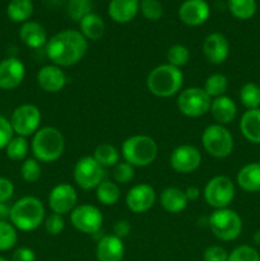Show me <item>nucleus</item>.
I'll list each match as a JSON object with an SVG mask.
<instances>
[{
  "label": "nucleus",
  "mask_w": 260,
  "mask_h": 261,
  "mask_svg": "<svg viewBox=\"0 0 260 261\" xmlns=\"http://www.w3.org/2000/svg\"><path fill=\"white\" fill-rule=\"evenodd\" d=\"M17 241V228L10 222L0 221V251H8L13 249Z\"/></svg>",
  "instance_id": "nucleus-36"
},
{
  "label": "nucleus",
  "mask_w": 260,
  "mask_h": 261,
  "mask_svg": "<svg viewBox=\"0 0 260 261\" xmlns=\"http://www.w3.org/2000/svg\"><path fill=\"white\" fill-rule=\"evenodd\" d=\"M28 152H30V144L27 142V138L23 137H13L9 144L5 148V153H7L8 158L14 162H19V161L27 160Z\"/></svg>",
  "instance_id": "nucleus-34"
},
{
  "label": "nucleus",
  "mask_w": 260,
  "mask_h": 261,
  "mask_svg": "<svg viewBox=\"0 0 260 261\" xmlns=\"http://www.w3.org/2000/svg\"><path fill=\"white\" fill-rule=\"evenodd\" d=\"M252 241H254L255 246L260 247V229H257V231L254 233V236H252Z\"/></svg>",
  "instance_id": "nucleus-50"
},
{
  "label": "nucleus",
  "mask_w": 260,
  "mask_h": 261,
  "mask_svg": "<svg viewBox=\"0 0 260 261\" xmlns=\"http://www.w3.org/2000/svg\"><path fill=\"white\" fill-rule=\"evenodd\" d=\"M88 51V41L81 31L64 30L48 38L46 55L51 64L60 68H70L83 60Z\"/></svg>",
  "instance_id": "nucleus-1"
},
{
  "label": "nucleus",
  "mask_w": 260,
  "mask_h": 261,
  "mask_svg": "<svg viewBox=\"0 0 260 261\" xmlns=\"http://www.w3.org/2000/svg\"><path fill=\"white\" fill-rule=\"evenodd\" d=\"M10 208L5 203H0V221H5L9 218Z\"/></svg>",
  "instance_id": "nucleus-49"
},
{
  "label": "nucleus",
  "mask_w": 260,
  "mask_h": 261,
  "mask_svg": "<svg viewBox=\"0 0 260 261\" xmlns=\"http://www.w3.org/2000/svg\"><path fill=\"white\" fill-rule=\"evenodd\" d=\"M19 38L30 48L42 47V46H46L48 41L45 27L35 20H28L23 23L19 30Z\"/></svg>",
  "instance_id": "nucleus-23"
},
{
  "label": "nucleus",
  "mask_w": 260,
  "mask_h": 261,
  "mask_svg": "<svg viewBox=\"0 0 260 261\" xmlns=\"http://www.w3.org/2000/svg\"><path fill=\"white\" fill-rule=\"evenodd\" d=\"M41 165L36 158H27L23 161L22 167H20V175L22 178L28 184L37 182L41 178Z\"/></svg>",
  "instance_id": "nucleus-38"
},
{
  "label": "nucleus",
  "mask_w": 260,
  "mask_h": 261,
  "mask_svg": "<svg viewBox=\"0 0 260 261\" xmlns=\"http://www.w3.org/2000/svg\"><path fill=\"white\" fill-rule=\"evenodd\" d=\"M227 261H260V254L255 247L241 245L229 252Z\"/></svg>",
  "instance_id": "nucleus-40"
},
{
  "label": "nucleus",
  "mask_w": 260,
  "mask_h": 261,
  "mask_svg": "<svg viewBox=\"0 0 260 261\" xmlns=\"http://www.w3.org/2000/svg\"><path fill=\"white\" fill-rule=\"evenodd\" d=\"M47 203L53 213L60 214V216L70 214L73 209L78 205L76 189L70 184H58L48 193Z\"/></svg>",
  "instance_id": "nucleus-13"
},
{
  "label": "nucleus",
  "mask_w": 260,
  "mask_h": 261,
  "mask_svg": "<svg viewBox=\"0 0 260 261\" xmlns=\"http://www.w3.org/2000/svg\"><path fill=\"white\" fill-rule=\"evenodd\" d=\"M227 7L235 18L241 20H247L254 17L257 9L256 0H228Z\"/></svg>",
  "instance_id": "nucleus-31"
},
{
  "label": "nucleus",
  "mask_w": 260,
  "mask_h": 261,
  "mask_svg": "<svg viewBox=\"0 0 260 261\" xmlns=\"http://www.w3.org/2000/svg\"><path fill=\"white\" fill-rule=\"evenodd\" d=\"M13 137H14V132H13L10 120L0 115V149H5Z\"/></svg>",
  "instance_id": "nucleus-43"
},
{
  "label": "nucleus",
  "mask_w": 260,
  "mask_h": 261,
  "mask_svg": "<svg viewBox=\"0 0 260 261\" xmlns=\"http://www.w3.org/2000/svg\"><path fill=\"white\" fill-rule=\"evenodd\" d=\"M37 84L46 93H59L68 84V76L63 68L55 64H47L38 70Z\"/></svg>",
  "instance_id": "nucleus-16"
},
{
  "label": "nucleus",
  "mask_w": 260,
  "mask_h": 261,
  "mask_svg": "<svg viewBox=\"0 0 260 261\" xmlns=\"http://www.w3.org/2000/svg\"><path fill=\"white\" fill-rule=\"evenodd\" d=\"M204 261H227L228 260V252L226 249L218 245H212L205 249L203 254Z\"/></svg>",
  "instance_id": "nucleus-44"
},
{
  "label": "nucleus",
  "mask_w": 260,
  "mask_h": 261,
  "mask_svg": "<svg viewBox=\"0 0 260 261\" xmlns=\"http://www.w3.org/2000/svg\"><path fill=\"white\" fill-rule=\"evenodd\" d=\"M240 102L247 110L260 109V87L256 83H245L239 93Z\"/></svg>",
  "instance_id": "nucleus-33"
},
{
  "label": "nucleus",
  "mask_w": 260,
  "mask_h": 261,
  "mask_svg": "<svg viewBox=\"0 0 260 261\" xmlns=\"http://www.w3.org/2000/svg\"><path fill=\"white\" fill-rule=\"evenodd\" d=\"M134 176L135 167L130 163L125 162V161L117 163L114 167V171H112V177H114V181L117 185H126V184L132 182Z\"/></svg>",
  "instance_id": "nucleus-39"
},
{
  "label": "nucleus",
  "mask_w": 260,
  "mask_h": 261,
  "mask_svg": "<svg viewBox=\"0 0 260 261\" xmlns=\"http://www.w3.org/2000/svg\"><path fill=\"white\" fill-rule=\"evenodd\" d=\"M79 27H81V33L86 37L87 41L101 40L102 36L105 35V30H106L103 19L94 13L86 15L79 22Z\"/></svg>",
  "instance_id": "nucleus-27"
},
{
  "label": "nucleus",
  "mask_w": 260,
  "mask_h": 261,
  "mask_svg": "<svg viewBox=\"0 0 260 261\" xmlns=\"http://www.w3.org/2000/svg\"><path fill=\"white\" fill-rule=\"evenodd\" d=\"M237 185L246 193H259L260 191V163H247L240 168L237 173Z\"/></svg>",
  "instance_id": "nucleus-26"
},
{
  "label": "nucleus",
  "mask_w": 260,
  "mask_h": 261,
  "mask_svg": "<svg viewBox=\"0 0 260 261\" xmlns=\"http://www.w3.org/2000/svg\"><path fill=\"white\" fill-rule=\"evenodd\" d=\"M93 9L92 0H69L68 14L74 22H81L86 15L91 14Z\"/></svg>",
  "instance_id": "nucleus-37"
},
{
  "label": "nucleus",
  "mask_w": 260,
  "mask_h": 261,
  "mask_svg": "<svg viewBox=\"0 0 260 261\" xmlns=\"http://www.w3.org/2000/svg\"><path fill=\"white\" fill-rule=\"evenodd\" d=\"M157 201V193L149 184L134 185L125 196V204L127 209L135 214L147 213L154 206Z\"/></svg>",
  "instance_id": "nucleus-15"
},
{
  "label": "nucleus",
  "mask_w": 260,
  "mask_h": 261,
  "mask_svg": "<svg viewBox=\"0 0 260 261\" xmlns=\"http://www.w3.org/2000/svg\"><path fill=\"white\" fill-rule=\"evenodd\" d=\"M33 14L32 0H10L7 8V15L12 22L25 23Z\"/></svg>",
  "instance_id": "nucleus-28"
},
{
  "label": "nucleus",
  "mask_w": 260,
  "mask_h": 261,
  "mask_svg": "<svg viewBox=\"0 0 260 261\" xmlns=\"http://www.w3.org/2000/svg\"><path fill=\"white\" fill-rule=\"evenodd\" d=\"M0 261H8V260H7V259H4V257L0 256Z\"/></svg>",
  "instance_id": "nucleus-51"
},
{
  "label": "nucleus",
  "mask_w": 260,
  "mask_h": 261,
  "mask_svg": "<svg viewBox=\"0 0 260 261\" xmlns=\"http://www.w3.org/2000/svg\"><path fill=\"white\" fill-rule=\"evenodd\" d=\"M201 144L209 155L218 160L231 155L235 147L231 132L219 124H211L204 129L201 134Z\"/></svg>",
  "instance_id": "nucleus-7"
},
{
  "label": "nucleus",
  "mask_w": 260,
  "mask_h": 261,
  "mask_svg": "<svg viewBox=\"0 0 260 261\" xmlns=\"http://www.w3.org/2000/svg\"><path fill=\"white\" fill-rule=\"evenodd\" d=\"M240 132L252 144H260V109L247 110L240 119Z\"/></svg>",
  "instance_id": "nucleus-25"
},
{
  "label": "nucleus",
  "mask_w": 260,
  "mask_h": 261,
  "mask_svg": "<svg viewBox=\"0 0 260 261\" xmlns=\"http://www.w3.org/2000/svg\"><path fill=\"white\" fill-rule=\"evenodd\" d=\"M203 54L208 63L219 65L227 60L229 55V43L226 36L219 32L209 33L203 41Z\"/></svg>",
  "instance_id": "nucleus-18"
},
{
  "label": "nucleus",
  "mask_w": 260,
  "mask_h": 261,
  "mask_svg": "<svg viewBox=\"0 0 260 261\" xmlns=\"http://www.w3.org/2000/svg\"><path fill=\"white\" fill-rule=\"evenodd\" d=\"M166 59H167V64L181 69L190 60V51L185 45L176 43V45H172L168 48Z\"/></svg>",
  "instance_id": "nucleus-35"
},
{
  "label": "nucleus",
  "mask_w": 260,
  "mask_h": 261,
  "mask_svg": "<svg viewBox=\"0 0 260 261\" xmlns=\"http://www.w3.org/2000/svg\"><path fill=\"white\" fill-rule=\"evenodd\" d=\"M212 233L223 242L235 241L242 233V219L233 209H214L208 219Z\"/></svg>",
  "instance_id": "nucleus-6"
},
{
  "label": "nucleus",
  "mask_w": 260,
  "mask_h": 261,
  "mask_svg": "<svg viewBox=\"0 0 260 261\" xmlns=\"http://www.w3.org/2000/svg\"><path fill=\"white\" fill-rule=\"evenodd\" d=\"M236 188L233 181L223 175L212 177L203 190L205 203L214 209L228 208L235 199Z\"/></svg>",
  "instance_id": "nucleus-8"
},
{
  "label": "nucleus",
  "mask_w": 260,
  "mask_h": 261,
  "mask_svg": "<svg viewBox=\"0 0 260 261\" xmlns=\"http://www.w3.org/2000/svg\"><path fill=\"white\" fill-rule=\"evenodd\" d=\"M31 150L40 163H54L65 150V138L55 126L40 127L32 138Z\"/></svg>",
  "instance_id": "nucleus-3"
},
{
  "label": "nucleus",
  "mask_w": 260,
  "mask_h": 261,
  "mask_svg": "<svg viewBox=\"0 0 260 261\" xmlns=\"http://www.w3.org/2000/svg\"><path fill=\"white\" fill-rule=\"evenodd\" d=\"M259 163H260V157H259Z\"/></svg>",
  "instance_id": "nucleus-52"
},
{
  "label": "nucleus",
  "mask_w": 260,
  "mask_h": 261,
  "mask_svg": "<svg viewBox=\"0 0 260 261\" xmlns=\"http://www.w3.org/2000/svg\"><path fill=\"white\" fill-rule=\"evenodd\" d=\"M120 196H121V190L115 181L103 180L96 188V199L102 205H115L120 200Z\"/></svg>",
  "instance_id": "nucleus-29"
},
{
  "label": "nucleus",
  "mask_w": 260,
  "mask_h": 261,
  "mask_svg": "<svg viewBox=\"0 0 260 261\" xmlns=\"http://www.w3.org/2000/svg\"><path fill=\"white\" fill-rule=\"evenodd\" d=\"M43 228H45L46 233L50 234V236H59L65 228L64 216L56 213L48 214L43 221Z\"/></svg>",
  "instance_id": "nucleus-42"
},
{
  "label": "nucleus",
  "mask_w": 260,
  "mask_h": 261,
  "mask_svg": "<svg viewBox=\"0 0 260 261\" xmlns=\"http://www.w3.org/2000/svg\"><path fill=\"white\" fill-rule=\"evenodd\" d=\"M203 88L212 99L224 96L228 88V79L224 74L214 73L205 79Z\"/></svg>",
  "instance_id": "nucleus-32"
},
{
  "label": "nucleus",
  "mask_w": 260,
  "mask_h": 261,
  "mask_svg": "<svg viewBox=\"0 0 260 261\" xmlns=\"http://www.w3.org/2000/svg\"><path fill=\"white\" fill-rule=\"evenodd\" d=\"M41 111L36 105L24 103L18 106L13 111L10 117L13 132L18 137L27 138L35 135V133L40 129L41 125Z\"/></svg>",
  "instance_id": "nucleus-11"
},
{
  "label": "nucleus",
  "mask_w": 260,
  "mask_h": 261,
  "mask_svg": "<svg viewBox=\"0 0 260 261\" xmlns=\"http://www.w3.org/2000/svg\"><path fill=\"white\" fill-rule=\"evenodd\" d=\"M160 203L167 213L178 214L185 211L189 200L186 199L185 191L175 186H170L161 193Z\"/></svg>",
  "instance_id": "nucleus-24"
},
{
  "label": "nucleus",
  "mask_w": 260,
  "mask_h": 261,
  "mask_svg": "<svg viewBox=\"0 0 260 261\" xmlns=\"http://www.w3.org/2000/svg\"><path fill=\"white\" fill-rule=\"evenodd\" d=\"M145 84L148 91L153 96L160 98H170L183 91V70L170 64H161L149 71Z\"/></svg>",
  "instance_id": "nucleus-2"
},
{
  "label": "nucleus",
  "mask_w": 260,
  "mask_h": 261,
  "mask_svg": "<svg viewBox=\"0 0 260 261\" xmlns=\"http://www.w3.org/2000/svg\"><path fill=\"white\" fill-rule=\"evenodd\" d=\"M209 112H211L212 117H213V120L216 121V124L226 126V125L231 124V122L236 119L237 106L231 97L224 94V96L217 97V98L212 99Z\"/></svg>",
  "instance_id": "nucleus-21"
},
{
  "label": "nucleus",
  "mask_w": 260,
  "mask_h": 261,
  "mask_svg": "<svg viewBox=\"0 0 260 261\" xmlns=\"http://www.w3.org/2000/svg\"><path fill=\"white\" fill-rule=\"evenodd\" d=\"M73 178L76 186L83 190H96L105 180V168L92 155H84L74 166Z\"/></svg>",
  "instance_id": "nucleus-10"
},
{
  "label": "nucleus",
  "mask_w": 260,
  "mask_h": 261,
  "mask_svg": "<svg viewBox=\"0 0 260 261\" xmlns=\"http://www.w3.org/2000/svg\"><path fill=\"white\" fill-rule=\"evenodd\" d=\"M92 157L103 168L115 167L120 162L119 149L110 143H102L98 147H96Z\"/></svg>",
  "instance_id": "nucleus-30"
},
{
  "label": "nucleus",
  "mask_w": 260,
  "mask_h": 261,
  "mask_svg": "<svg viewBox=\"0 0 260 261\" xmlns=\"http://www.w3.org/2000/svg\"><path fill=\"white\" fill-rule=\"evenodd\" d=\"M201 153L195 145L181 144L171 152L170 166L175 172L189 175L200 167Z\"/></svg>",
  "instance_id": "nucleus-14"
},
{
  "label": "nucleus",
  "mask_w": 260,
  "mask_h": 261,
  "mask_svg": "<svg viewBox=\"0 0 260 261\" xmlns=\"http://www.w3.org/2000/svg\"><path fill=\"white\" fill-rule=\"evenodd\" d=\"M46 218V209L36 196H23L10 208L9 221L17 229L32 232L37 229Z\"/></svg>",
  "instance_id": "nucleus-4"
},
{
  "label": "nucleus",
  "mask_w": 260,
  "mask_h": 261,
  "mask_svg": "<svg viewBox=\"0 0 260 261\" xmlns=\"http://www.w3.org/2000/svg\"><path fill=\"white\" fill-rule=\"evenodd\" d=\"M25 76V66L19 59L7 58L0 61V88L12 91L22 84Z\"/></svg>",
  "instance_id": "nucleus-17"
},
{
  "label": "nucleus",
  "mask_w": 260,
  "mask_h": 261,
  "mask_svg": "<svg viewBox=\"0 0 260 261\" xmlns=\"http://www.w3.org/2000/svg\"><path fill=\"white\" fill-rule=\"evenodd\" d=\"M70 223L81 233L94 234L103 224V214L96 205L78 204L70 213Z\"/></svg>",
  "instance_id": "nucleus-12"
},
{
  "label": "nucleus",
  "mask_w": 260,
  "mask_h": 261,
  "mask_svg": "<svg viewBox=\"0 0 260 261\" xmlns=\"http://www.w3.org/2000/svg\"><path fill=\"white\" fill-rule=\"evenodd\" d=\"M178 111L186 117H200L208 114L211 110L212 98L208 96L204 88L200 87H190V88L183 89L178 93L177 101Z\"/></svg>",
  "instance_id": "nucleus-9"
},
{
  "label": "nucleus",
  "mask_w": 260,
  "mask_h": 261,
  "mask_svg": "<svg viewBox=\"0 0 260 261\" xmlns=\"http://www.w3.org/2000/svg\"><path fill=\"white\" fill-rule=\"evenodd\" d=\"M125 256V245L115 234L101 237L96 245L97 261H122Z\"/></svg>",
  "instance_id": "nucleus-20"
},
{
  "label": "nucleus",
  "mask_w": 260,
  "mask_h": 261,
  "mask_svg": "<svg viewBox=\"0 0 260 261\" xmlns=\"http://www.w3.org/2000/svg\"><path fill=\"white\" fill-rule=\"evenodd\" d=\"M158 154V145L149 135L137 134L126 138L121 144V155L125 162L134 167L152 165Z\"/></svg>",
  "instance_id": "nucleus-5"
},
{
  "label": "nucleus",
  "mask_w": 260,
  "mask_h": 261,
  "mask_svg": "<svg viewBox=\"0 0 260 261\" xmlns=\"http://www.w3.org/2000/svg\"><path fill=\"white\" fill-rule=\"evenodd\" d=\"M139 0H111L107 13L114 22L125 24L137 17L139 12Z\"/></svg>",
  "instance_id": "nucleus-22"
},
{
  "label": "nucleus",
  "mask_w": 260,
  "mask_h": 261,
  "mask_svg": "<svg viewBox=\"0 0 260 261\" xmlns=\"http://www.w3.org/2000/svg\"><path fill=\"white\" fill-rule=\"evenodd\" d=\"M184 191H185L186 199L189 200V203H190V201H196L199 198H200L201 191L200 189L196 188V186H189V188Z\"/></svg>",
  "instance_id": "nucleus-48"
},
{
  "label": "nucleus",
  "mask_w": 260,
  "mask_h": 261,
  "mask_svg": "<svg viewBox=\"0 0 260 261\" xmlns=\"http://www.w3.org/2000/svg\"><path fill=\"white\" fill-rule=\"evenodd\" d=\"M12 261H36V254L30 247H18L13 252Z\"/></svg>",
  "instance_id": "nucleus-46"
},
{
  "label": "nucleus",
  "mask_w": 260,
  "mask_h": 261,
  "mask_svg": "<svg viewBox=\"0 0 260 261\" xmlns=\"http://www.w3.org/2000/svg\"><path fill=\"white\" fill-rule=\"evenodd\" d=\"M112 231H114L112 234H115V236L122 240L129 236L130 231H132V226H130V223L126 219H120V221L115 222L114 227H112Z\"/></svg>",
  "instance_id": "nucleus-47"
},
{
  "label": "nucleus",
  "mask_w": 260,
  "mask_h": 261,
  "mask_svg": "<svg viewBox=\"0 0 260 261\" xmlns=\"http://www.w3.org/2000/svg\"><path fill=\"white\" fill-rule=\"evenodd\" d=\"M139 10L148 20H158L163 14V7L158 0H140Z\"/></svg>",
  "instance_id": "nucleus-41"
},
{
  "label": "nucleus",
  "mask_w": 260,
  "mask_h": 261,
  "mask_svg": "<svg viewBox=\"0 0 260 261\" xmlns=\"http://www.w3.org/2000/svg\"><path fill=\"white\" fill-rule=\"evenodd\" d=\"M211 15V8L205 0H185L178 8V18L190 27L204 24Z\"/></svg>",
  "instance_id": "nucleus-19"
},
{
  "label": "nucleus",
  "mask_w": 260,
  "mask_h": 261,
  "mask_svg": "<svg viewBox=\"0 0 260 261\" xmlns=\"http://www.w3.org/2000/svg\"><path fill=\"white\" fill-rule=\"evenodd\" d=\"M14 194V185L7 177L0 176V203H7Z\"/></svg>",
  "instance_id": "nucleus-45"
}]
</instances>
